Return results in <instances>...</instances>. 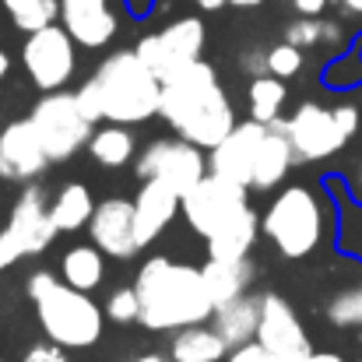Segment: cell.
<instances>
[{
  "label": "cell",
  "instance_id": "6da1fadb",
  "mask_svg": "<svg viewBox=\"0 0 362 362\" xmlns=\"http://www.w3.org/2000/svg\"><path fill=\"white\" fill-rule=\"evenodd\" d=\"M180 215L208 243V257L215 260H246L260 233V215L250 204V190L215 173L183 194Z\"/></svg>",
  "mask_w": 362,
  "mask_h": 362
},
{
  "label": "cell",
  "instance_id": "7a4b0ae2",
  "mask_svg": "<svg viewBox=\"0 0 362 362\" xmlns=\"http://www.w3.org/2000/svg\"><path fill=\"white\" fill-rule=\"evenodd\" d=\"M158 117L176 137H183L204 151H211L240 123L229 92L218 81V71L208 60H197V64L183 67L180 74H173L169 81H162Z\"/></svg>",
  "mask_w": 362,
  "mask_h": 362
},
{
  "label": "cell",
  "instance_id": "3957f363",
  "mask_svg": "<svg viewBox=\"0 0 362 362\" xmlns=\"http://www.w3.org/2000/svg\"><path fill=\"white\" fill-rule=\"evenodd\" d=\"M137 299H141V320L144 331L155 334H176L194 324H208L215 313V303L208 299V288L201 281V267L173 257H148L134 278Z\"/></svg>",
  "mask_w": 362,
  "mask_h": 362
},
{
  "label": "cell",
  "instance_id": "277c9868",
  "mask_svg": "<svg viewBox=\"0 0 362 362\" xmlns=\"http://www.w3.org/2000/svg\"><path fill=\"white\" fill-rule=\"evenodd\" d=\"M28 299L35 303L39 327L49 341L64 345L67 352L92 349L106 331V310L92 299V292H81L57 278L53 271H32L25 281Z\"/></svg>",
  "mask_w": 362,
  "mask_h": 362
},
{
  "label": "cell",
  "instance_id": "5b68a950",
  "mask_svg": "<svg viewBox=\"0 0 362 362\" xmlns=\"http://www.w3.org/2000/svg\"><path fill=\"white\" fill-rule=\"evenodd\" d=\"M92 85H95V92H99L103 123L137 127V123L158 117L162 81L155 78V71H151L134 49L110 53V57L99 64V71L92 74Z\"/></svg>",
  "mask_w": 362,
  "mask_h": 362
},
{
  "label": "cell",
  "instance_id": "8992f818",
  "mask_svg": "<svg viewBox=\"0 0 362 362\" xmlns=\"http://www.w3.org/2000/svg\"><path fill=\"white\" fill-rule=\"evenodd\" d=\"M327 204L313 187L292 183L271 197L260 215V233L285 260H303L320 250L327 236Z\"/></svg>",
  "mask_w": 362,
  "mask_h": 362
},
{
  "label": "cell",
  "instance_id": "52a82bcc",
  "mask_svg": "<svg viewBox=\"0 0 362 362\" xmlns=\"http://www.w3.org/2000/svg\"><path fill=\"white\" fill-rule=\"evenodd\" d=\"M362 113L356 103L345 106H320V103H303L288 120H281V130L288 134L296 158L299 162H324L338 155L356 134H359Z\"/></svg>",
  "mask_w": 362,
  "mask_h": 362
},
{
  "label": "cell",
  "instance_id": "ba28073f",
  "mask_svg": "<svg viewBox=\"0 0 362 362\" xmlns=\"http://www.w3.org/2000/svg\"><path fill=\"white\" fill-rule=\"evenodd\" d=\"M57 236L60 233L49 218L46 190L39 183H25V190L18 194V201L7 215V226L0 229V271L14 267L25 257L46 253Z\"/></svg>",
  "mask_w": 362,
  "mask_h": 362
},
{
  "label": "cell",
  "instance_id": "9c48e42d",
  "mask_svg": "<svg viewBox=\"0 0 362 362\" xmlns=\"http://www.w3.org/2000/svg\"><path fill=\"white\" fill-rule=\"evenodd\" d=\"M28 120L35 127L49 162H71L81 148H88L95 123L88 120L78 106V95L60 88V92H42V99L32 106Z\"/></svg>",
  "mask_w": 362,
  "mask_h": 362
},
{
  "label": "cell",
  "instance_id": "30bf717a",
  "mask_svg": "<svg viewBox=\"0 0 362 362\" xmlns=\"http://www.w3.org/2000/svg\"><path fill=\"white\" fill-rule=\"evenodd\" d=\"M204 46H208V28L197 14H183L169 25H162L151 35H141L134 53L155 71L158 81H169L173 74H180L183 67L204 60Z\"/></svg>",
  "mask_w": 362,
  "mask_h": 362
},
{
  "label": "cell",
  "instance_id": "8fae6325",
  "mask_svg": "<svg viewBox=\"0 0 362 362\" xmlns=\"http://www.w3.org/2000/svg\"><path fill=\"white\" fill-rule=\"evenodd\" d=\"M21 64L39 92H60L78 74V42L71 39V32L60 21L46 25V28L25 35Z\"/></svg>",
  "mask_w": 362,
  "mask_h": 362
},
{
  "label": "cell",
  "instance_id": "7c38bea8",
  "mask_svg": "<svg viewBox=\"0 0 362 362\" xmlns=\"http://www.w3.org/2000/svg\"><path fill=\"white\" fill-rule=\"evenodd\" d=\"M134 173L137 180H162L183 197L208 176V155L183 137H158L134 158Z\"/></svg>",
  "mask_w": 362,
  "mask_h": 362
},
{
  "label": "cell",
  "instance_id": "4fadbf2b",
  "mask_svg": "<svg viewBox=\"0 0 362 362\" xmlns=\"http://www.w3.org/2000/svg\"><path fill=\"white\" fill-rule=\"evenodd\" d=\"M257 345H264L271 356L281 362H303L313 345L310 334L296 313V306L288 299H281L278 292H264L260 296V324H257Z\"/></svg>",
  "mask_w": 362,
  "mask_h": 362
},
{
  "label": "cell",
  "instance_id": "5bb4252c",
  "mask_svg": "<svg viewBox=\"0 0 362 362\" xmlns=\"http://www.w3.org/2000/svg\"><path fill=\"white\" fill-rule=\"evenodd\" d=\"M49 155L35 134L32 120H11L0 130V180L7 183H35L49 169Z\"/></svg>",
  "mask_w": 362,
  "mask_h": 362
},
{
  "label": "cell",
  "instance_id": "9a60e30c",
  "mask_svg": "<svg viewBox=\"0 0 362 362\" xmlns=\"http://www.w3.org/2000/svg\"><path fill=\"white\" fill-rule=\"evenodd\" d=\"M88 236L113 260H134L144 250L137 240V226H134V201H127V197H106L95 204Z\"/></svg>",
  "mask_w": 362,
  "mask_h": 362
},
{
  "label": "cell",
  "instance_id": "2e32d148",
  "mask_svg": "<svg viewBox=\"0 0 362 362\" xmlns=\"http://www.w3.org/2000/svg\"><path fill=\"white\" fill-rule=\"evenodd\" d=\"M264 130H267V123H257V120L236 123V127L208 151V173L226 176V180H233V183H240V187L250 190L253 162H257V148H260V141H264Z\"/></svg>",
  "mask_w": 362,
  "mask_h": 362
},
{
  "label": "cell",
  "instance_id": "e0dca14e",
  "mask_svg": "<svg viewBox=\"0 0 362 362\" xmlns=\"http://www.w3.org/2000/svg\"><path fill=\"white\" fill-rule=\"evenodd\" d=\"M60 25L85 49H103L117 39V11L110 0H60Z\"/></svg>",
  "mask_w": 362,
  "mask_h": 362
},
{
  "label": "cell",
  "instance_id": "ac0fdd59",
  "mask_svg": "<svg viewBox=\"0 0 362 362\" xmlns=\"http://www.w3.org/2000/svg\"><path fill=\"white\" fill-rule=\"evenodd\" d=\"M180 208H183V197L169 183H162V180H141V190L134 194V226H137L141 246H151V243L158 240L173 226V218L180 215Z\"/></svg>",
  "mask_w": 362,
  "mask_h": 362
},
{
  "label": "cell",
  "instance_id": "d6986e66",
  "mask_svg": "<svg viewBox=\"0 0 362 362\" xmlns=\"http://www.w3.org/2000/svg\"><path fill=\"white\" fill-rule=\"evenodd\" d=\"M296 148L288 141V134L281 130V120L271 123L264 130V141L257 148V162H253V180H250V194H267V190H278L285 183V176L292 173L296 165Z\"/></svg>",
  "mask_w": 362,
  "mask_h": 362
},
{
  "label": "cell",
  "instance_id": "ffe728a7",
  "mask_svg": "<svg viewBox=\"0 0 362 362\" xmlns=\"http://www.w3.org/2000/svg\"><path fill=\"white\" fill-rule=\"evenodd\" d=\"M257 324H260V296H250V292L215 306V313H211V327L222 334L229 352L246 341H257Z\"/></svg>",
  "mask_w": 362,
  "mask_h": 362
},
{
  "label": "cell",
  "instance_id": "44dd1931",
  "mask_svg": "<svg viewBox=\"0 0 362 362\" xmlns=\"http://www.w3.org/2000/svg\"><path fill=\"white\" fill-rule=\"evenodd\" d=\"M201 281L208 288V299L215 306H222V303L236 299L250 288L253 267H250V260H215V257H208L204 267H201Z\"/></svg>",
  "mask_w": 362,
  "mask_h": 362
},
{
  "label": "cell",
  "instance_id": "7402d4cb",
  "mask_svg": "<svg viewBox=\"0 0 362 362\" xmlns=\"http://www.w3.org/2000/svg\"><path fill=\"white\" fill-rule=\"evenodd\" d=\"M169 359L173 362H226L229 359V345L222 341V334L208 324H194L173 334L169 345Z\"/></svg>",
  "mask_w": 362,
  "mask_h": 362
},
{
  "label": "cell",
  "instance_id": "603a6c76",
  "mask_svg": "<svg viewBox=\"0 0 362 362\" xmlns=\"http://www.w3.org/2000/svg\"><path fill=\"white\" fill-rule=\"evenodd\" d=\"M60 278L81 292H95L106 281V253L95 243H78L60 257Z\"/></svg>",
  "mask_w": 362,
  "mask_h": 362
},
{
  "label": "cell",
  "instance_id": "cb8c5ba5",
  "mask_svg": "<svg viewBox=\"0 0 362 362\" xmlns=\"http://www.w3.org/2000/svg\"><path fill=\"white\" fill-rule=\"evenodd\" d=\"M88 155L103 169H123L137 158V137L123 123H103V127H95V134L88 141Z\"/></svg>",
  "mask_w": 362,
  "mask_h": 362
},
{
  "label": "cell",
  "instance_id": "d4e9b609",
  "mask_svg": "<svg viewBox=\"0 0 362 362\" xmlns=\"http://www.w3.org/2000/svg\"><path fill=\"white\" fill-rule=\"evenodd\" d=\"M92 211H95V201H92V190L85 183H64L60 194L49 201V218L57 226V233H78L92 222Z\"/></svg>",
  "mask_w": 362,
  "mask_h": 362
},
{
  "label": "cell",
  "instance_id": "484cf974",
  "mask_svg": "<svg viewBox=\"0 0 362 362\" xmlns=\"http://www.w3.org/2000/svg\"><path fill=\"white\" fill-rule=\"evenodd\" d=\"M285 99H288V88L274 74L250 78V85H246V110H250V120H257V123H267L271 127V123L281 120Z\"/></svg>",
  "mask_w": 362,
  "mask_h": 362
},
{
  "label": "cell",
  "instance_id": "4316f807",
  "mask_svg": "<svg viewBox=\"0 0 362 362\" xmlns=\"http://www.w3.org/2000/svg\"><path fill=\"white\" fill-rule=\"evenodd\" d=\"M345 32L338 21L327 18H296L285 25V42L299 46V49H313V46H341Z\"/></svg>",
  "mask_w": 362,
  "mask_h": 362
},
{
  "label": "cell",
  "instance_id": "83f0119b",
  "mask_svg": "<svg viewBox=\"0 0 362 362\" xmlns=\"http://www.w3.org/2000/svg\"><path fill=\"white\" fill-rule=\"evenodd\" d=\"M7 18L28 35L60 21V0H0Z\"/></svg>",
  "mask_w": 362,
  "mask_h": 362
},
{
  "label": "cell",
  "instance_id": "f1b7e54d",
  "mask_svg": "<svg viewBox=\"0 0 362 362\" xmlns=\"http://www.w3.org/2000/svg\"><path fill=\"white\" fill-rule=\"evenodd\" d=\"M327 320L341 331H362V281L349 285L331 296L327 303Z\"/></svg>",
  "mask_w": 362,
  "mask_h": 362
},
{
  "label": "cell",
  "instance_id": "f546056e",
  "mask_svg": "<svg viewBox=\"0 0 362 362\" xmlns=\"http://www.w3.org/2000/svg\"><path fill=\"white\" fill-rule=\"evenodd\" d=\"M303 64H306V57H303L299 46H292V42H285V39H281L278 46H267V74L288 81V78H296V74L303 71Z\"/></svg>",
  "mask_w": 362,
  "mask_h": 362
},
{
  "label": "cell",
  "instance_id": "4dcf8cb0",
  "mask_svg": "<svg viewBox=\"0 0 362 362\" xmlns=\"http://www.w3.org/2000/svg\"><path fill=\"white\" fill-rule=\"evenodd\" d=\"M103 310H106V320H113V324H137V320H141V299H137V288H134V285L113 288Z\"/></svg>",
  "mask_w": 362,
  "mask_h": 362
},
{
  "label": "cell",
  "instance_id": "1f68e13d",
  "mask_svg": "<svg viewBox=\"0 0 362 362\" xmlns=\"http://www.w3.org/2000/svg\"><path fill=\"white\" fill-rule=\"evenodd\" d=\"M74 95H78V106H81V113L95 123V127H99V123H103V106H99V92H95L92 78H88V81H85V85L74 92Z\"/></svg>",
  "mask_w": 362,
  "mask_h": 362
},
{
  "label": "cell",
  "instance_id": "d6a6232c",
  "mask_svg": "<svg viewBox=\"0 0 362 362\" xmlns=\"http://www.w3.org/2000/svg\"><path fill=\"white\" fill-rule=\"evenodd\" d=\"M21 362H67V349L46 338V341L32 345V349L25 352V359H21Z\"/></svg>",
  "mask_w": 362,
  "mask_h": 362
},
{
  "label": "cell",
  "instance_id": "836d02e7",
  "mask_svg": "<svg viewBox=\"0 0 362 362\" xmlns=\"http://www.w3.org/2000/svg\"><path fill=\"white\" fill-rule=\"evenodd\" d=\"M226 362H281V359H278V356H271L264 345H257V341H246V345H240V349H233Z\"/></svg>",
  "mask_w": 362,
  "mask_h": 362
},
{
  "label": "cell",
  "instance_id": "e575fe53",
  "mask_svg": "<svg viewBox=\"0 0 362 362\" xmlns=\"http://www.w3.org/2000/svg\"><path fill=\"white\" fill-rule=\"evenodd\" d=\"M240 67L246 78H260L267 74V49H246L240 57Z\"/></svg>",
  "mask_w": 362,
  "mask_h": 362
},
{
  "label": "cell",
  "instance_id": "d590c367",
  "mask_svg": "<svg viewBox=\"0 0 362 362\" xmlns=\"http://www.w3.org/2000/svg\"><path fill=\"white\" fill-rule=\"evenodd\" d=\"M327 4H331V0H292V7H296L299 18H324Z\"/></svg>",
  "mask_w": 362,
  "mask_h": 362
},
{
  "label": "cell",
  "instance_id": "8d00e7d4",
  "mask_svg": "<svg viewBox=\"0 0 362 362\" xmlns=\"http://www.w3.org/2000/svg\"><path fill=\"white\" fill-rule=\"evenodd\" d=\"M303 362H345V359H341L338 352H310Z\"/></svg>",
  "mask_w": 362,
  "mask_h": 362
},
{
  "label": "cell",
  "instance_id": "74e56055",
  "mask_svg": "<svg viewBox=\"0 0 362 362\" xmlns=\"http://www.w3.org/2000/svg\"><path fill=\"white\" fill-rule=\"evenodd\" d=\"M338 7L352 18H362V0H338Z\"/></svg>",
  "mask_w": 362,
  "mask_h": 362
},
{
  "label": "cell",
  "instance_id": "f35d334b",
  "mask_svg": "<svg viewBox=\"0 0 362 362\" xmlns=\"http://www.w3.org/2000/svg\"><path fill=\"white\" fill-rule=\"evenodd\" d=\"M194 7H201V11H222L226 7V0H190Z\"/></svg>",
  "mask_w": 362,
  "mask_h": 362
},
{
  "label": "cell",
  "instance_id": "ab89813d",
  "mask_svg": "<svg viewBox=\"0 0 362 362\" xmlns=\"http://www.w3.org/2000/svg\"><path fill=\"white\" fill-rule=\"evenodd\" d=\"M127 7L141 18V14H148V7H151V0H127Z\"/></svg>",
  "mask_w": 362,
  "mask_h": 362
},
{
  "label": "cell",
  "instance_id": "60d3db41",
  "mask_svg": "<svg viewBox=\"0 0 362 362\" xmlns=\"http://www.w3.org/2000/svg\"><path fill=\"white\" fill-rule=\"evenodd\" d=\"M229 7H240V11H250V7H260L264 0H226Z\"/></svg>",
  "mask_w": 362,
  "mask_h": 362
},
{
  "label": "cell",
  "instance_id": "b9f144b4",
  "mask_svg": "<svg viewBox=\"0 0 362 362\" xmlns=\"http://www.w3.org/2000/svg\"><path fill=\"white\" fill-rule=\"evenodd\" d=\"M352 190H356V194L362 197V162L356 165V173H352Z\"/></svg>",
  "mask_w": 362,
  "mask_h": 362
},
{
  "label": "cell",
  "instance_id": "7bdbcfd3",
  "mask_svg": "<svg viewBox=\"0 0 362 362\" xmlns=\"http://www.w3.org/2000/svg\"><path fill=\"white\" fill-rule=\"evenodd\" d=\"M7 71H11V57H7V53L0 49V81L7 78Z\"/></svg>",
  "mask_w": 362,
  "mask_h": 362
},
{
  "label": "cell",
  "instance_id": "ee69618b",
  "mask_svg": "<svg viewBox=\"0 0 362 362\" xmlns=\"http://www.w3.org/2000/svg\"><path fill=\"white\" fill-rule=\"evenodd\" d=\"M134 362H173V359H165V356H155V352H148V356H137Z\"/></svg>",
  "mask_w": 362,
  "mask_h": 362
}]
</instances>
